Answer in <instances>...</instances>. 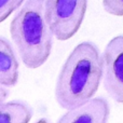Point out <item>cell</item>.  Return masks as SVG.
I'll return each mask as SVG.
<instances>
[{
	"instance_id": "cell-1",
	"label": "cell",
	"mask_w": 123,
	"mask_h": 123,
	"mask_svg": "<svg viewBox=\"0 0 123 123\" xmlns=\"http://www.w3.org/2000/svg\"><path fill=\"white\" fill-rule=\"evenodd\" d=\"M103 79V60L98 48L81 42L62 66L55 84V99L63 109H72L94 97Z\"/></svg>"
},
{
	"instance_id": "cell-2",
	"label": "cell",
	"mask_w": 123,
	"mask_h": 123,
	"mask_svg": "<svg viewBox=\"0 0 123 123\" xmlns=\"http://www.w3.org/2000/svg\"><path fill=\"white\" fill-rule=\"evenodd\" d=\"M10 34L22 62L36 69L48 61L53 34L44 16V0H24L10 25Z\"/></svg>"
},
{
	"instance_id": "cell-3",
	"label": "cell",
	"mask_w": 123,
	"mask_h": 123,
	"mask_svg": "<svg viewBox=\"0 0 123 123\" xmlns=\"http://www.w3.org/2000/svg\"><path fill=\"white\" fill-rule=\"evenodd\" d=\"M87 0H44V16L53 36L65 41L77 34L83 23Z\"/></svg>"
},
{
	"instance_id": "cell-4",
	"label": "cell",
	"mask_w": 123,
	"mask_h": 123,
	"mask_svg": "<svg viewBox=\"0 0 123 123\" xmlns=\"http://www.w3.org/2000/svg\"><path fill=\"white\" fill-rule=\"evenodd\" d=\"M102 60L105 90L113 100L123 104V35L107 43Z\"/></svg>"
},
{
	"instance_id": "cell-5",
	"label": "cell",
	"mask_w": 123,
	"mask_h": 123,
	"mask_svg": "<svg viewBox=\"0 0 123 123\" xmlns=\"http://www.w3.org/2000/svg\"><path fill=\"white\" fill-rule=\"evenodd\" d=\"M109 115L108 100L104 97H93L81 106L68 109L56 123H107Z\"/></svg>"
},
{
	"instance_id": "cell-6",
	"label": "cell",
	"mask_w": 123,
	"mask_h": 123,
	"mask_svg": "<svg viewBox=\"0 0 123 123\" xmlns=\"http://www.w3.org/2000/svg\"><path fill=\"white\" fill-rule=\"evenodd\" d=\"M19 64L11 42L0 36V86H14L18 81Z\"/></svg>"
},
{
	"instance_id": "cell-7",
	"label": "cell",
	"mask_w": 123,
	"mask_h": 123,
	"mask_svg": "<svg viewBox=\"0 0 123 123\" xmlns=\"http://www.w3.org/2000/svg\"><path fill=\"white\" fill-rule=\"evenodd\" d=\"M32 108L27 102L14 99L0 103V123H28L32 117Z\"/></svg>"
},
{
	"instance_id": "cell-8",
	"label": "cell",
	"mask_w": 123,
	"mask_h": 123,
	"mask_svg": "<svg viewBox=\"0 0 123 123\" xmlns=\"http://www.w3.org/2000/svg\"><path fill=\"white\" fill-rule=\"evenodd\" d=\"M23 2L24 0H0V23L6 21Z\"/></svg>"
},
{
	"instance_id": "cell-9",
	"label": "cell",
	"mask_w": 123,
	"mask_h": 123,
	"mask_svg": "<svg viewBox=\"0 0 123 123\" xmlns=\"http://www.w3.org/2000/svg\"><path fill=\"white\" fill-rule=\"evenodd\" d=\"M103 6L109 14L123 16V0H103Z\"/></svg>"
},
{
	"instance_id": "cell-10",
	"label": "cell",
	"mask_w": 123,
	"mask_h": 123,
	"mask_svg": "<svg viewBox=\"0 0 123 123\" xmlns=\"http://www.w3.org/2000/svg\"><path fill=\"white\" fill-rule=\"evenodd\" d=\"M9 95H10L9 89H6L4 86H0V103L6 102V99L9 97Z\"/></svg>"
},
{
	"instance_id": "cell-11",
	"label": "cell",
	"mask_w": 123,
	"mask_h": 123,
	"mask_svg": "<svg viewBox=\"0 0 123 123\" xmlns=\"http://www.w3.org/2000/svg\"><path fill=\"white\" fill-rule=\"evenodd\" d=\"M35 123H51V121L49 119H47V118H41V119L37 120Z\"/></svg>"
}]
</instances>
